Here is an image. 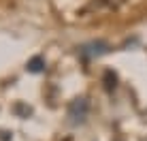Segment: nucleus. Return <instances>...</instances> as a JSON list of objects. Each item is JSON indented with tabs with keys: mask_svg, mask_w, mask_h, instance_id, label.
<instances>
[{
	"mask_svg": "<svg viewBox=\"0 0 147 141\" xmlns=\"http://www.w3.org/2000/svg\"><path fill=\"white\" fill-rule=\"evenodd\" d=\"M88 113H90V103L85 96H77L70 100L68 105V118L73 124H83L88 120Z\"/></svg>",
	"mask_w": 147,
	"mask_h": 141,
	"instance_id": "1",
	"label": "nucleus"
},
{
	"mask_svg": "<svg viewBox=\"0 0 147 141\" xmlns=\"http://www.w3.org/2000/svg\"><path fill=\"white\" fill-rule=\"evenodd\" d=\"M109 52V45L105 41H94V43H88L79 49V54L83 58H94V56H102V54Z\"/></svg>",
	"mask_w": 147,
	"mask_h": 141,
	"instance_id": "2",
	"label": "nucleus"
},
{
	"mask_svg": "<svg viewBox=\"0 0 147 141\" xmlns=\"http://www.w3.org/2000/svg\"><path fill=\"white\" fill-rule=\"evenodd\" d=\"M26 68L30 70V73H43V70H45V60L40 58V56H34V58L28 62Z\"/></svg>",
	"mask_w": 147,
	"mask_h": 141,
	"instance_id": "3",
	"label": "nucleus"
},
{
	"mask_svg": "<svg viewBox=\"0 0 147 141\" xmlns=\"http://www.w3.org/2000/svg\"><path fill=\"white\" fill-rule=\"evenodd\" d=\"M115 85H117V75L113 70H105V88L111 92V90H115Z\"/></svg>",
	"mask_w": 147,
	"mask_h": 141,
	"instance_id": "4",
	"label": "nucleus"
}]
</instances>
